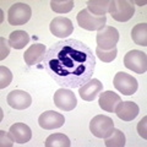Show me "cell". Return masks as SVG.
Listing matches in <instances>:
<instances>
[{
    "mask_svg": "<svg viewBox=\"0 0 147 147\" xmlns=\"http://www.w3.org/2000/svg\"><path fill=\"white\" fill-rule=\"evenodd\" d=\"M43 66L63 88H80L93 76L96 58L84 42L64 39L54 43L45 52Z\"/></svg>",
    "mask_w": 147,
    "mask_h": 147,
    "instance_id": "6da1fadb",
    "label": "cell"
},
{
    "mask_svg": "<svg viewBox=\"0 0 147 147\" xmlns=\"http://www.w3.org/2000/svg\"><path fill=\"white\" fill-rule=\"evenodd\" d=\"M115 21L126 22L134 16L135 6L134 4L126 0H112L108 11Z\"/></svg>",
    "mask_w": 147,
    "mask_h": 147,
    "instance_id": "7a4b0ae2",
    "label": "cell"
},
{
    "mask_svg": "<svg viewBox=\"0 0 147 147\" xmlns=\"http://www.w3.org/2000/svg\"><path fill=\"white\" fill-rule=\"evenodd\" d=\"M32 10L30 5L25 3H15L7 11V21L12 26H22L31 18Z\"/></svg>",
    "mask_w": 147,
    "mask_h": 147,
    "instance_id": "3957f363",
    "label": "cell"
},
{
    "mask_svg": "<svg viewBox=\"0 0 147 147\" xmlns=\"http://www.w3.org/2000/svg\"><path fill=\"white\" fill-rule=\"evenodd\" d=\"M114 121L107 115H96L90 123V130L98 139H105L112 134Z\"/></svg>",
    "mask_w": 147,
    "mask_h": 147,
    "instance_id": "277c9868",
    "label": "cell"
},
{
    "mask_svg": "<svg viewBox=\"0 0 147 147\" xmlns=\"http://www.w3.org/2000/svg\"><path fill=\"white\" fill-rule=\"evenodd\" d=\"M124 65L136 74H145L147 70V55L141 50H130L124 57Z\"/></svg>",
    "mask_w": 147,
    "mask_h": 147,
    "instance_id": "5b68a950",
    "label": "cell"
},
{
    "mask_svg": "<svg viewBox=\"0 0 147 147\" xmlns=\"http://www.w3.org/2000/svg\"><path fill=\"white\" fill-rule=\"evenodd\" d=\"M77 24L81 28H85L87 31H99L105 26L107 17L105 16H94L87 10L84 9L77 13Z\"/></svg>",
    "mask_w": 147,
    "mask_h": 147,
    "instance_id": "8992f818",
    "label": "cell"
},
{
    "mask_svg": "<svg viewBox=\"0 0 147 147\" xmlns=\"http://www.w3.org/2000/svg\"><path fill=\"white\" fill-rule=\"evenodd\" d=\"M97 47L102 50H110L115 48V45L119 40V32L115 27L104 26L102 30L97 33Z\"/></svg>",
    "mask_w": 147,
    "mask_h": 147,
    "instance_id": "52a82bcc",
    "label": "cell"
},
{
    "mask_svg": "<svg viewBox=\"0 0 147 147\" xmlns=\"http://www.w3.org/2000/svg\"><path fill=\"white\" fill-rule=\"evenodd\" d=\"M113 84H114V87L120 93L125 96L134 94L137 91V87H139V84H137V80L135 77H132L131 75H129L126 72H123V71L115 74Z\"/></svg>",
    "mask_w": 147,
    "mask_h": 147,
    "instance_id": "ba28073f",
    "label": "cell"
},
{
    "mask_svg": "<svg viewBox=\"0 0 147 147\" xmlns=\"http://www.w3.org/2000/svg\"><path fill=\"white\" fill-rule=\"evenodd\" d=\"M54 104L64 112H70L77 105V99L74 92L67 88H60L54 93Z\"/></svg>",
    "mask_w": 147,
    "mask_h": 147,
    "instance_id": "9c48e42d",
    "label": "cell"
},
{
    "mask_svg": "<svg viewBox=\"0 0 147 147\" xmlns=\"http://www.w3.org/2000/svg\"><path fill=\"white\" fill-rule=\"evenodd\" d=\"M65 118L63 114L54 112V110H47L42 113L38 118L39 126L44 130H53V129H59L64 125Z\"/></svg>",
    "mask_w": 147,
    "mask_h": 147,
    "instance_id": "30bf717a",
    "label": "cell"
},
{
    "mask_svg": "<svg viewBox=\"0 0 147 147\" xmlns=\"http://www.w3.org/2000/svg\"><path fill=\"white\" fill-rule=\"evenodd\" d=\"M49 27L52 34L59 37V38H66L67 36H70L74 32V25L71 20L64 16H58L53 18Z\"/></svg>",
    "mask_w": 147,
    "mask_h": 147,
    "instance_id": "8fae6325",
    "label": "cell"
},
{
    "mask_svg": "<svg viewBox=\"0 0 147 147\" xmlns=\"http://www.w3.org/2000/svg\"><path fill=\"white\" fill-rule=\"evenodd\" d=\"M7 103L11 108L17 110H24L32 104V97L28 92L21 90H13L7 94Z\"/></svg>",
    "mask_w": 147,
    "mask_h": 147,
    "instance_id": "7c38bea8",
    "label": "cell"
},
{
    "mask_svg": "<svg viewBox=\"0 0 147 147\" xmlns=\"http://www.w3.org/2000/svg\"><path fill=\"white\" fill-rule=\"evenodd\" d=\"M103 91V84L97 79H91L87 84L81 86L79 88L80 97L87 100V102H92L97 98V96Z\"/></svg>",
    "mask_w": 147,
    "mask_h": 147,
    "instance_id": "4fadbf2b",
    "label": "cell"
},
{
    "mask_svg": "<svg viewBox=\"0 0 147 147\" xmlns=\"http://www.w3.org/2000/svg\"><path fill=\"white\" fill-rule=\"evenodd\" d=\"M115 114L119 119H121L124 121H131L137 117L140 109L139 105L134 102H130V100H126V102H120L117 108H115Z\"/></svg>",
    "mask_w": 147,
    "mask_h": 147,
    "instance_id": "5bb4252c",
    "label": "cell"
},
{
    "mask_svg": "<svg viewBox=\"0 0 147 147\" xmlns=\"http://www.w3.org/2000/svg\"><path fill=\"white\" fill-rule=\"evenodd\" d=\"M45 52H47V49H45L44 44H42V43L32 44L31 47L25 52V54H24L25 63L28 66L37 65L39 61H43Z\"/></svg>",
    "mask_w": 147,
    "mask_h": 147,
    "instance_id": "9a60e30c",
    "label": "cell"
},
{
    "mask_svg": "<svg viewBox=\"0 0 147 147\" xmlns=\"http://www.w3.org/2000/svg\"><path fill=\"white\" fill-rule=\"evenodd\" d=\"M121 102V98L118 93L113 91H104V92H100L99 94V107L102 108L105 112H109V113H113L115 110L117 105Z\"/></svg>",
    "mask_w": 147,
    "mask_h": 147,
    "instance_id": "2e32d148",
    "label": "cell"
},
{
    "mask_svg": "<svg viewBox=\"0 0 147 147\" xmlns=\"http://www.w3.org/2000/svg\"><path fill=\"white\" fill-rule=\"evenodd\" d=\"M10 134L13 137V141L20 145L28 142L32 137V131L28 125L24 123H16L10 127Z\"/></svg>",
    "mask_w": 147,
    "mask_h": 147,
    "instance_id": "e0dca14e",
    "label": "cell"
},
{
    "mask_svg": "<svg viewBox=\"0 0 147 147\" xmlns=\"http://www.w3.org/2000/svg\"><path fill=\"white\" fill-rule=\"evenodd\" d=\"M87 10L94 16H105L109 11V0H88L87 1Z\"/></svg>",
    "mask_w": 147,
    "mask_h": 147,
    "instance_id": "ac0fdd59",
    "label": "cell"
},
{
    "mask_svg": "<svg viewBox=\"0 0 147 147\" xmlns=\"http://www.w3.org/2000/svg\"><path fill=\"white\" fill-rule=\"evenodd\" d=\"M30 42V36L26 31H15L9 37V44L15 49L25 48Z\"/></svg>",
    "mask_w": 147,
    "mask_h": 147,
    "instance_id": "d6986e66",
    "label": "cell"
},
{
    "mask_svg": "<svg viewBox=\"0 0 147 147\" xmlns=\"http://www.w3.org/2000/svg\"><path fill=\"white\" fill-rule=\"evenodd\" d=\"M131 38L137 45L146 47L147 45V25L139 24L136 25L131 31Z\"/></svg>",
    "mask_w": 147,
    "mask_h": 147,
    "instance_id": "ffe728a7",
    "label": "cell"
},
{
    "mask_svg": "<svg viewBox=\"0 0 147 147\" xmlns=\"http://www.w3.org/2000/svg\"><path fill=\"white\" fill-rule=\"evenodd\" d=\"M125 135L118 129H113L112 134L104 139V145L107 147H124L125 146Z\"/></svg>",
    "mask_w": 147,
    "mask_h": 147,
    "instance_id": "44dd1931",
    "label": "cell"
},
{
    "mask_svg": "<svg viewBox=\"0 0 147 147\" xmlns=\"http://www.w3.org/2000/svg\"><path fill=\"white\" fill-rule=\"evenodd\" d=\"M45 147H70L71 142L69 137L64 134H53L47 137Z\"/></svg>",
    "mask_w": 147,
    "mask_h": 147,
    "instance_id": "7402d4cb",
    "label": "cell"
},
{
    "mask_svg": "<svg viewBox=\"0 0 147 147\" xmlns=\"http://www.w3.org/2000/svg\"><path fill=\"white\" fill-rule=\"evenodd\" d=\"M74 1L72 0H53L50 1V7L52 10L58 12V13H67L72 10L74 7Z\"/></svg>",
    "mask_w": 147,
    "mask_h": 147,
    "instance_id": "603a6c76",
    "label": "cell"
},
{
    "mask_svg": "<svg viewBox=\"0 0 147 147\" xmlns=\"http://www.w3.org/2000/svg\"><path fill=\"white\" fill-rule=\"evenodd\" d=\"M117 54H118V50L117 48H113L110 50H102L100 48H96V55L102 60L103 63H112L114 59L117 58Z\"/></svg>",
    "mask_w": 147,
    "mask_h": 147,
    "instance_id": "cb8c5ba5",
    "label": "cell"
},
{
    "mask_svg": "<svg viewBox=\"0 0 147 147\" xmlns=\"http://www.w3.org/2000/svg\"><path fill=\"white\" fill-rule=\"evenodd\" d=\"M12 81V74L5 66H0V88H5Z\"/></svg>",
    "mask_w": 147,
    "mask_h": 147,
    "instance_id": "d4e9b609",
    "label": "cell"
},
{
    "mask_svg": "<svg viewBox=\"0 0 147 147\" xmlns=\"http://www.w3.org/2000/svg\"><path fill=\"white\" fill-rule=\"evenodd\" d=\"M0 146L1 147H10L13 145V137L11 136L10 134V131L6 132V131H4L1 130L0 131Z\"/></svg>",
    "mask_w": 147,
    "mask_h": 147,
    "instance_id": "484cf974",
    "label": "cell"
},
{
    "mask_svg": "<svg viewBox=\"0 0 147 147\" xmlns=\"http://www.w3.org/2000/svg\"><path fill=\"white\" fill-rule=\"evenodd\" d=\"M10 53V44L5 38H0V60H4Z\"/></svg>",
    "mask_w": 147,
    "mask_h": 147,
    "instance_id": "4316f807",
    "label": "cell"
},
{
    "mask_svg": "<svg viewBox=\"0 0 147 147\" xmlns=\"http://www.w3.org/2000/svg\"><path fill=\"white\" fill-rule=\"evenodd\" d=\"M147 117H144L142 120L137 124V132L139 135L142 137V139H147V129H146V125H147Z\"/></svg>",
    "mask_w": 147,
    "mask_h": 147,
    "instance_id": "83f0119b",
    "label": "cell"
}]
</instances>
